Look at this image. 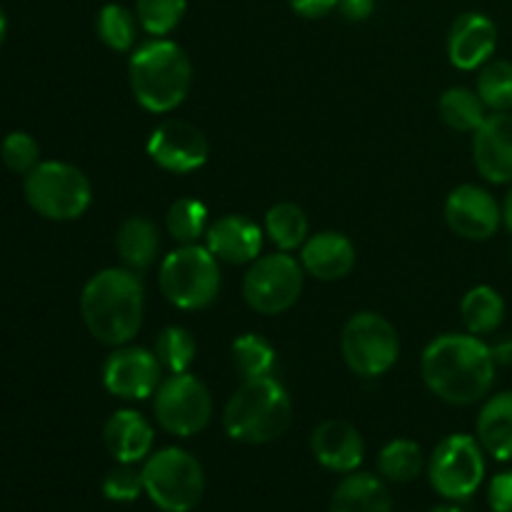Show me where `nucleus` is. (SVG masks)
I'll return each instance as SVG.
<instances>
[{
  "mask_svg": "<svg viewBox=\"0 0 512 512\" xmlns=\"http://www.w3.org/2000/svg\"><path fill=\"white\" fill-rule=\"evenodd\" d=\"M153 410L165 433L193 438L203 433L213 418V395L195 375L173 373L155 390Z\"/></svg>",
  "mask_w": 512,
  "mask_h": 512,
  "instance_id": "nucleus-10",
  "label": "nucleus"
},
{
  "mask_svg": "<svg viewBox=\"0 0 512 512\" xmlns=\"http://www.w3.org/2000/svg\"><path fill=\"white\" fill-rule=\"evenodd\" d=\"M425 468L423 448L415 440L398 438L390 440L378 455V473L388 483H413Z\"/></svg>",
  "mask_w": 512,
  "mask_h": 512,
  "instance_id": "nucleus-27",
  "label": "nucleus"
},
{
  "mask_svg": "<svg viewBox=\"0 0 512 512\" xmlns=\"http://www.w3.org/2000/svg\"><path fill=\"white\" fill-rule=\"evenodd\" d=\"M498 48V25L483 13H463L448 33V58L458 70H478Z\"/></svg>",
  "mask_w": 512,
  "mask_h": 512,
  "instance_id": "nucleus-16",
  "label": "nucleus"
},
{
  "mask_svg": "<svg viewBox=\"0 0 512 512\" xmlns=\"http://www.w3.org/2000/svg\"><path fill=\"white\" fill-rule=\"evenodd\" d=\"M355 260H358V253H355L353 240L335 230L310 235L300 248V265L305 273L325 283L348 278L355 268Z\"/></svg>",
  "mask_w": 512,
  "mask_h": 512,
  "instance_id": "nucleus-19",
  "label": "nucleus"
},
{
  "mask_svg": "<svg viewBox=\"0 0 512 512\" xmlns=\"http://www.w3.org/2000/svg\"><path fill=\"white\" fill-rule=\"evenodd\" d=\"M338 10L343 13L345 20H353V23H363L373 15L375 0H338Z\"/></svg>",
  "mask_w": 512,
  "mask_h": 512,
  "instance_id": "nucleus-38",
  "label": "nucleus"
},
{
  "mask_svg": "<svg viewBox=\"0 0 512 512\" xmlns=\"http://www.w3.org/2000/svg\"><path fill=\"white\" fill-rule=\"evenodd\" d=\"M293 423V400L288 390L268 378L243 380L223 408V430L230 440L265 445L285 435Z\"/></svg>",
  "mask_w": 512,
  "mask_h": 512,
  "instance_id": "nucleus-4",
  "label": "nucleus"
},
{
  "mask_svg": "<svg viewBox=\"0 0 512 512\" xmlns=\"http://www.w3.org/2000/svg\"><path fill=\"white\" fill-rule=\"evenodd\" d=\"M80 315L98 343L120 348L138 335L145 315V290L130 268H105L85 283Z\"/></svg>",
  "mask_w": 512,
  "mask_h": 512,
  "instance_id": "nucleus-2",
  "label": "nucleus"
},
{
  "mask_svg": "<svg viewBox=\"0 0 512 512\" xmlns=\"http://www.w3.org/2000/svg\"><path fill=\"white\" fill-rule=\"evenodd\" d=\"M328 512H393V495L373 473H348L335 488Z\"/></svg>",
  "mask_w": 512,
  "mask_h": 512,
  "instance_id": "nucleus-21",
  "label": "nucleus"
},
{
  "mask_svg": "<svg viewBox=\"0 0 512 512\" xmlns=\"http://www.w3.org/2000/svg\"><path fill=\"white\" fill-rule=\"evenodd\" d=\"M445 220L465 240H490L503 223V205L480 185H458L445 200Z\"/></svg>",
  "mask_w": 512,
  "mask_h": 512,
  "instance_id": "nucleus-14",
  "label": "nucleus"
},
{
  "mask_svg": "<svg viewBox=\"0 0 512 512\" xmlns=\"http://www.w3.org/2000/svg\"><path fill=\"white\" fill-rule=\"evenodd\" d=\"M138 15L130 13L125 5L108 3L100 8L98 20H95V30L105 48L115 50V53H128L133 50L135 38H138Z\"/></svg>",
  "mask_w": 512,
  "mask_h": 512,
  "instance_id": "nucleus-28",
  "label": "nucleus"
},
{
  "mask_svg": "<svg viewBox=\"0 0 512 512\" xmlns=\"http://www.w3.org/2000/svg\"><path fill=\"white\" fill-rule=\"evenodd\" d=\"M305 270L300 260L280 250L253 260L243 278V298L255 313L280 315L298 303Z\"/></svg>",
  "mask_w": 512,
  "mask_h": 512,
  "instance_id": "nucleus-9",
  "label": "nucleus"
},
{
  "mask_svg": "<svg viewBox=\"0 0 512 512\" xmlns=\"http://www.w3.org/2000/svg\"><path fill=\"white\" fill-rule=\"evenodd\" d=\"M160 293L180 310H203L220 293L218 258L205 245H180L168 253L158 270Z\"/></svg>",
  "mask_w": 512,
  "mask_h": 512,
  "instance_id": "nucleus-5",
  "label": "nucleus"
},
{
  "mask_svg": "<svg viewBox=\"0 0 512 512\" xmlns=\"http://www.w3.org/2000/svg\"><path fill=\"white\" fill-rule=\"evenodd\" d=\"M105 450L115 463H135L145 460L153 450L155 430L148 420L135 410H118L108 418L103 428Z\"/></svg>",
  "mask_w": 512,
  "mask_h": 512,
  "instance_id": "nucleus-20",
  "label": "nucleus"
},
{
  "mask_svg": "<svg viewBox=\"0 0 512 512\" xmlns=\"http://www.w3.org/2000/svg\"><path fill=\"white\" fill-rule=\"evenodd\" d=\"M0 160H3L5 168L18 175H28L30 170L43 163L38 140L25 130H13V133L5 135L3 143H0Z\"/></svg>",
  "mask_w": 512,
  "mask_h": 512,
  "instance_id": "nucleus-34",
  "label": "nucleus"
},
{
  "mask_svg": "<svg viewBox=\"0 0 512 512\" xmlns=\"http://www.w3.org/2000/svg\"><path fill=\"white\" fill-rule=\"evenodd\" d=\"M488 503L493 512H512V470L498 473L490 480Z\"/></svg>",
  "mask_w": 512,
  "mask_h": 512,
  "instance_id": "nucleus-36",
  "label": "nucleus"
},
{
  "mask_svg": "<svg viewBox=\"0 0 512 512\" xmlns=\"http://www.w3.org/2000/svg\"><path fill=\"white\" fill-rule=\"evenodd\" d=\"M440 118L455 133H475L488 118V108L480 100L478 90L448 88L440 95Z\"/></svg>",
  "mask_w": 512,
  "mask_h": 512,
  "instance_id": "nucleus-25",
  "label": "nucleus"
},
{
  "mask_svg": "<svg viewBox=\"0 0 512 512\" xmlns=\"http://www.w3.org/2000/svg\"><path fill=\"white\" fill-rule=\"evenodd\" d=\"M493 350L473 333H448L423 350L420 375L433 395L450 405H473L495 383Z\"/></svg>",
  "mask_w": 512,
  "mask_h": 512,
  "instance_id": "nucleus-1",
  "label": "nucleus"
},
{
  "mask_svg": "<svg viewBox=\"0 0 512 512\" xmlns=\"http://www.w3.org/2000/svg\"><path fill=\"white\" fill-rule=\"evenodd\" d=\"M130 88L148 113H170L178 108L193 85V63L183 45L153 38L130 53Z\"/></svg>",
  "mask_w": 512,
  "mask_h": 512,
  "instance_id": "nucleus-3",
  "label": "nucleus"
},
{
  "mask_svg": "<svg viewBox=\"0 0 512 512\" xmlns=\"http://www.w3.org/2000/svg\"><path fill=\"white\" fill-rule=\"evenodd\" d=\"M5 35H8V18H5V10L0 8V48L5 43Z\"/></svg>",
  "mask_w": 512,
  "mask_h": 512,
  "instance_id": "nucleus-41",
  "label": "nucleus"
},
{
  "mask_svg": "<svg viewBox=\"0 0 512 512\" xmlns=\"http://www.w3.org/2000/svg\"><path fill=\"white\" fill-rule=\"evenodd\" d=\"M478 173L493 185L512 183V113H493L473 133Z\"/></svg>",
  "mask_w": 512,
  "mask_h": 512,
  "instance_id": "nucleus-15",
  "label": "nucleus"
},
{
  "mask_svg": "<svg viewBox=\"0 0 512 512\" xmlns=\"http://www.w3.org/2000/svg\"><path fill=\"white\" fill-rule=\"evenodd\" d=\"M343 360L360 378H380L400 358L398 330L373 310L355 313L340 335Z\"/></svg>",
  "mask_w": 512,
  "mask_h": 512,
  "instance_id": "nucleus-8",
  "label": "nucleus"
},
{
  "mask_svg": "<svg viewBox=\"0 0 512 512\" xmlns=\"http://www.w3.org/2000/svg\"><path fill=\"white\" fill-rule=\"evenodd\" d=\"M188 0H135V15L140 28L153 38H165L173 33L185 18Z\"/></svg>",
  "mask_w": 512,
  "mask_h": 512,
  "instance_id": "nucleus-32",
  "label": "nucleus"
},
{
  "mask_svg": "<svg viewBox=\"0 0 512 512\" xmlns=\"http://www.w3.org/2000/svg\"><path fill=\"white\" fill-rule=\"evenodd\" d=\"M148 155L168 173H193L208 163L210 145L203 130L188 120L168 118L150 133Z\"/></svg>",
  "mask_w": 512,
  "mask_h": 512,
  "instance_id": "nucleus-13",
  "label": "nucleus"
},
{
  "mask_svg": "<svg viewBox=\"0 0 512 512\" xmlns=\"http://www.w3.org/2000/svg\"><path fill=\"white\" fill-rule=\"evenodd\" d=\"M115 248H118L120 260L135 273H143L158 258L160 238L158 228L145 215H130L120 223L118 235H115Z\"/></svg>",
  "mask_w": 512,
  "mask_h": 512,
  "instance_id": "nucleus-23",
  "label": "nucleus"
},
{
  "mask_svg": "<svg viewBox=\"0 0 512 512\" xmlns=\"http://www.w3.org/2000/svg\"><path fill=\"white\" fill-rule=\"evenodd\" d=\"M428 478L445 500H468L485 478L483 445L473 435H448L430 455Z\"/></svg>",
  "mask_w": 512,
  "mask_h": 512,
  "instance_id": "nucleus-11",
  "label": "nucleus"
},
{
  "mask_svg": "<svg viewBox=\"0 0 512 512\" xmlns=\"http://www.w3.org/2000/svg\"><path fill=\"white\" fill-rule=\"evenodd\" d=\"M143 485L158 510L190 512L205 493L203 465L188 450L163 448L145 460Z\"/></svg>",
  "mask_w": 512,
  "mask_h": 512,
  "instance_id": "nucleus-7",
  "label": "nucleus"
},
{
  "mask_svg": "<svg viewBox=\"0 0 512 512\" xmlns=\"http://www.w3.org/2000/svg\"><path fill=\"white\" fill-rule=\"evenodd\" d=\"M478 95L485 108L493 113L512 110V63L510 60H490L478 75Z\"/></svg>",
  "mask_w": 512,
  "mask_h": 512,
  "instance_id": "nucleus-31",
  "label": "nucleus"
},
{
  "mask_svg": "<svg viewBox=\"0 0 512 512\" xmlns=\"http://www.w3.org/2000/svg\"><path fill=\"white\" fill-rule=\"evenodd\" d=\"M493 350V358L498 365H512V338L500 340L498 345H490Z\"/></svg>",
  "mask_w": 512,
  "mask_h": 512,
  "instance_id": "nucleus-39",
  "label": "nucleus"
},
{
  "mask_svg": "<svg viewBox=\"0 0 512 512\" xmlns=\"http://www.w3.org/2000/svg\"><path fill=\"white\" fill-rule=\"evenodd\" d=\"M160 365L155 350L140 345H120L105 358L103 385L110 395L123 400H145L155 395L160 380Z\"/></svg>",
  "mask_w": 512,
  "mask_h": 512,
  "instance_id": "nucleus-12",
  "label": "nucleus"
},
{
  "mask_svg": "<svg viewBox=\"0 0 512 512\" xmlns=\"http://www.w3.org/2000/svg\"><path fill=\"white\" fill-rule=\"evenodd\" d=\"M143 493V468H135V463H118L105 473L103 495L113 503H133Z\"/></svg>",
  "mask_w": 512,
  "mask_h": 512,
  "instance_id": "nucleus-35",
  "label": "nucleus"
},
{
  "mask_svg": "<svg viewBox=\"0 0 512 512\" xmlns=\"http://www.w3.org/2000/svg\"><path fill=\"white\" fill-rule=\"evenodd\" d=\"M288 3L295 15L308 20L325 18V15H330L335 8H338V0H288Z\"/></svg>",
  "mask_w": 512,
  "mask_h": 512,
  "instance_id": "nucleus-37",
  "label": "nucleus"
},
{
  "mask_svg": "<svg viewBox=\"0 0 512 512\" xmlns=\"http://www.w3.org/2000/svg\"><path fill=\"white\" fill-rule=\"evenodd\" d=\"M165 228L180 245H193L208 233V208L200 200L180 198L175 200L165 215Z\"/></svg>",
  "mask_w": 512,
  "mask_h": 512,
  "instance_id": "nucleus-29",
  "label": "nucleus"
},
{
  "mask_svg": "<svg viewBox=\"0 0 512 512\" xmlns=\"http://www.w3.org/2000/svg\"><path fill=\"white\" fill-rule=\"evenodd\" d=\"M503 223H505V228H508L510 233H512V188H510V193L505 195V203H503Z\"/></svg>",
  "mask_w": 512,
  "mask_h": 512,
  "instance_id": "nucleus-40",
  "label": "nucleus"
},
{
  "mask_svg": "<svg viewBox=\"0 0 512 512\" xmlns=\"http://www.w3.org/2000/svg\"><path fill=\"white\" fill-rule=\"evenodd\" d=\"M308 215L300 205L295 203H275L273 208L265 213V233L268 238L278 245V250H298L303 248V243L308 240Z\"/></svg>",
  "mask_w": 512,
  "mask_h": 512,
  "instance_id": "nucleus-26",
  "label": "nucleus"
},
{
  "mask_svg": "<svg viewBox=\"0 0 512 512\" xmlns=\"http://www.w3.org/2000/svg\"><path fill=\"white\" fill-rule=\"evenodd\" d=\"M25 200L45 220L68 223L85 215L93 203V188L88 175L70 163L45 160L25 175Z\"/></svg>",
  "mask_w": 512,
  "mask_h": 512,
  "instance_id": "nucleus-6",
  "label": "nucleus"
},
{
  "mask_svg": "<svg viewBox=\"0 0 512 512\" xmlns=\"http://www.w3.org/2000/svg\"><path fill=\"white\" fill-rule=\"evenodd\" d=\"M460 315L473 335H490L503 325L505 320V300L490 285H475L460 300Z\"/></svg>",
  "mask_w": 512,
  "mask_h": 512,
  "instance_id": "nucleus-24",
  "label": "nucleus"
},
{
  "mask_svg": "<svg viewBox=\"0 0 512 512\" xmlns=\"http://www.w3.org/2000/svg\"><path fill=\"white\" fill-rule=\"evenodd\" d=\"M430 512H463L458 508V505H438V508H433Z\"/></svg>",
  "mask_w": 512,
  "mask_h": 512,
  "instance_id": "nucleus-42",
  "label": "nucleus"
},
{
  "mask_svg": "<svg viewBox=\"0 0 512 512\" xmlns=\"http://www.w3.org/2000/svg\"><path fill=\"white\" fill-rule=\"evenodd\" d=\"M310 450H313L315 460H318L323 468L343 475L355 473L365 458L363 435L358 433V428H355L353 423L338 418L323 420V423L313 430Z\"/></svg>",
  "mask_w": 512,
  "mask_h": 512,
  "instance_id": "nucleus-17",
  "label": "nucleus"
},
{
  "mask_svg": "<svg viewBox=\"0 0 512 512\" xmlns=\"http://www.w3.org/2000/svg\"><path fill=\"white\" fill-rule=\"evenodd\" d=\"M233 363L243 380L268 378L275 368V348L260 335L245 333L233 343Z\"/></svg>",
  "mask_w": 512,
  "mask_h": 512,
  "instance_id": "nucleus-30",
  "label": "nucleus"
},
{
  "mask_svg": "<svg viewBox=\"0 0 512 512\" xmlns=\"http://www.w3.org/2000/svg\"><path fill=\"white\" fill-rule=\"evenodd\" d=\"M478 443L500 463L512 460V390L498 393L478 415Z\"/></svg>",
  "mask_w": 512,
  "mask_h": 512,
  "instance_id": "nucleus-22",
  "label": "nucleus"
},
{
  "mask_svg": "<svg viewBox=\"0 0 512 512\" xmlns=\"http://www.w3.org/2000/svg\"><path fill=\"white\" fill-rule=\"evenodd\" d=\"M195 338L190 330L180 328V325H170L163 333L158 335V343H155V355H158L160 365L173 373H188L190 365L195 360Z\"/></svg>",
  "mask_w": 512,
  "mask_h": 512,
  "instance_id": "nucleus-33",
  "label": "nucleus"
},
{
  "mask_svg": "<svg viewBox=\"0 0 512 512\" xmlns=\"http://www.w3.org/2000/svg\"><path fill=\"white\" fill-rule=\"evenodd\" d=\"M205 248L223 263H253L263 250V228L248 215H223L208 225Z\"/></svg>",
  "mask_w": 512,
  "mask_h": 512,
  "instance_id": "nucleus-18",
  "label": "nucleus"
}]
</instances>
